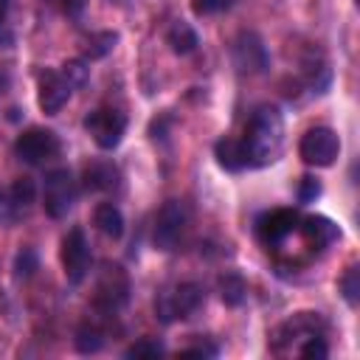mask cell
Wrapping results in <instances>:
<instances>
[{"instance_id":"obj_1","label":"cell","mask_w":360,"mask_h":360,"mask_svg":"<svg viewBox=\"0 0 360 360\" xmlns=\"http://www.w3.org/2000/svg\"><path fill=\"white\" fill-rule=\"evenodd\" d=\"M242 146H245V155H248V166L259 169V166L276 163L281 149H284V118H281V112L270 104L256 107L248 127H245Z\"/></svg>"},{"instance_id":"obj_2","label":"cell","mask_w":360,"mask_h":360,"mask_svg":"<svg viewBox=\"0 0 360 360\" xmlns=\"http://www.w3.org/2000/svg\"><path fill=\"white\" fill-rule=\"evenodd\" d=\"M205 304V290L197 281H183L172 290H163L155 298V312L163 323H172L177 318H191Z\"/></svg>"},{"instance_id":"obj_3","label":"cell","mask_w":360,"mask_h":360,"mask_svg":"<svg viewBox=\"0 0 360 360\" xmlns=\"http://www.w3.org/2000/svg\"><path fill=\"white\" fill-rule=\"evenodd\" d=\"M326 332V321L318 312H295L292 318H287L270 338V349L276 354H284L287 349H298L307 338L312 335H323Z\"/></svg>"},{"instance_id":"obj_4","label":"cell","mask_w":360,"mask_h":360,"mask_svg":"<svg viewBox=\"0 0 360 360\" xmlns=\"http://www.w3.org/2000/svg\"><path fill=\"white\" fill-rule=\"evenodd\" d=\"M129 298V276L124 267L118 264H104V270L96 278V292H93V304L96 309H101L104 315H115Z\"/></svg>"},{"instance_id":"obj_5","label":"cell","mask_w":360,"mask_h":360,"mask_svg":"<svg viewBox=\"0 0 360 360\" xmlns=\"http://www.w3.org/2000/svg\"><path fill=\"white\" fill-rule=\"evenodd\" d=\"M76 180L68 169H53L45 174V186H42V208L48 217L62 219L68 217V211L76 205Z\"/></svg>"},{"instance_id":"obj_6","label":"cell","mask_w":360,"mask_h":360,"mask_svg":"<svg viewBox=\"0 0 360 360\" xmlns=\"http://www.w3.org/2000/svg\"><path fill=\"white\" fill-rule=\"evenodd\" d=\"M84 129L96 141L98 149H115L127 132V115L115 107H98L84 115Z\"/></svg>"},{"instance_id":"obj_7","label":"cell","mask_w":360,"mask_h":360,"mask_svg":"<svg viewBox=\"0 0 360 360\" xmlns=\"http://www.w3.org/2000/svg\"><path fill=\"white\" fill-rule=\"evenodd\" d=\"M298 155L307 166H332L335 158L340 155V138L335 129L329 127H312L301 135V143H298Z\"/></svg>"},{"instance_id":"obj_8","label":"cell","mask_w":360,"mask_h":360,"mask_svg":"<svg viewBox=\"0 0 360 360\" xmlns=\"http://www.w3.org/2000/svg\"><path fill=\"white\" fill-rule=\"evenodd\" d=\"M186 222H188V211L180 200H169L158 217H155V225H152V245L158 250H174V245L180 242L183 231H186Z\"/></svg>"},{"instance_id":"obj_9","label":"cell","mask_w":360,"mask_h":360,"mask_svg":"<svg viewBox=\"0 0 360 360\" xmlns=\"http://www.w3.org/2000/svg\"><path fill=\"white\" fill-rule=\"evenodd\" d=\"M59 262L65 270V278L70 284H79L87 270H90V245L82 228H70L62 236V248H59Z\"/></svg>"},{"instance_id":"obj_10","label":"cell","mask_w":360,"mask_h":360,"mask_svg":"<svg viewBox=\"0 0 360 360\" xmlns=\"http://www.w3.org/2000/svg\"><path fill=\"white\" fill-rule=\"evenodd\" d=\"M14 152H17L20 160L37 166V163H45V160H51V158L59 155V138H56L53 129L31 127V129H25L22 135H17Z\"/></svg>"},{"instance_id":"obj_11","label":"cell","mask_w":360,"mask_h":360,"mask_svg":"<svg viewBox=\"0 0 360 360\" xmlns=\"http://www.w3.org/2000/svg\"><path fill=\"white\" fill-rule=\"evenodd\" d=\"M231 59H233V68H236L239 73H262V70H267V65H270L267 48H264V42H262V37L253 34V31H242V34L233 39Z\"/></svg>"},{"instance_id":"obj_12","label":"cell","mask_w":360,"mask_h":360,"mask_svg":"<svg viewBox=\"0 0 360 360\" xmlns=\"http://www.w3.org/2000/svg\"><path fill=\"white\" fill-rule=\"evenodd\" d=\"M37 82H39V90H37L39 110L48 112V115H56L68 104V98L73 93L70 82L62 76V70H39Z\"/></svg>"},{"instance_id":"obj_13","label":"cell","mask_w":360,"mask_h":360,"mask_svg":"<svg viewBox=\"0 0 360 360\" xmlns=\"http://www.w3.org/2000/svg\"><path fill=\"white\" fill-rule=\"evenodd\" d=\"M298 228V211L292 208H276V211H267L259 217L256 222V233L264 245H276L281 239H287L292 231Z\"/></svg>"},{"instance_id":"obj_14","label":"cell","mask_w":360,"mask_h":360,"mask_svg":"<svg viewBox=\"0 0 360 360\" xmlns=\"http://www.w3.org/2000/svg\"><path fill=\"white\" fill-rule=\"evenodd\" d=\"M82 186H84V191L115 194V191H121V172L112 160H93L82 172Z\"/></svg>"},{"instance_id":"obj_15","label":"cell","mask_w":360,"mask_h":360,"mask_svg":"<svg viewBox=\"0 0 360 360\" xmlns=\"http://www.w3.org/2000/svg\"><path fill=\"white\" fill-rule=\"evenodd\" d=\"M298 228H301L307 245H312V248H329L332 242L340 239V228L329 217H321V214H312V217L301 219Z\"/></svg>"},{"instance_id":"obj_16","label":"cell","mask_w":360,"mask_h":360,"mask_svg":"<svg viewBox=\"0 0 360 360\" xmlns=\"http://www.w3.org/2000/svg\"><path fill=\"white\" fill-rule=\"evenodd\" d=\"M214 155H217V163L225 172H242V169H248V155H245L242 138H219L217 146H214Z\"/></svg>"},{"instance_id":"obj_17","label":"cell","mask_w":360,"mask_h":360,"mask_svg":"<svg viewBox=\"0 0 360 360\" xmlns=\"http://www.w3.org/2000/svg\"><path fill=\"white\" fill-rule=\"evenodd\" d=\"M93 222L110 239H121L124 236V214H121V208L115 202H98L96 214H93Z\"/></svg>"},{"instance_id":"obj_18","label":"cell","mask_w":360,"mask_h":360,"mask_svg":"<svg viewBox=\"0 0 360 360\" xmlns=\"http://www.w3.org/2000/svg\"><path fill=\"white\" fill-rule=\"evenodd\" d=\"M166 42H169V48H172L177 56H188L191 51H197L200 37H197V31H194L188 22L177 20V22L166 31Z\"/></svg>"},{"instance_id":"obj_19","label":"cell","mask_w":360,"mask_h":360,"mask_svg":"<svg viewBox=\"0 0 360 360\" xmlns=\"http://www.w3.org/2000/svg\"><path fill=\"white\" fill-rule=\"evenodd\" d=\"M217 290H219V298L225 307H239L248 298V284L239 273H222L217 281Z\"/></svg>"},{"instance_id":"obj_20","label":"cell","mask_w":360,"mask_h":360,"mask_svg":"<svg viewBox=\"0 0 360 360\" xmlns=\"http://www.w3.org/2000/svg\"><path fill=\"white\" fill-rule=\"evenodd\" d=\"M115 42H118V34L115 31H96V34H90L87 42H84V59H101V56H107L115 48Z\"/></svg>"},{"instance_id":"obj_21","label":"cell","mask_w":360,"mask_h":360,"mask_svg":"<svg viewBox=\"0 0 360 360\" xmlns=\"http://www.w3.org/2000/svg\"><path fill=\"white\" fill-rule=\"evenodd\" d=\"M73 343H76V352H82V354H96V352L104 346V332H101L98 326H82V329L76 332Z\"/></svg>"},{"instance_id":"obj_22","label":"cell","mask_w":360,"mask_h":360,"mask_svg":"<svg viewBox=\"0 0 360 360\" xmlns=\"http://www.w3.org/2000/svg\"><path fill=\"white\" fill-rule=\"evenodd\" d=\"M160 354H163V343L158 338H141L127 349V357H135V360H155Z\"/></svg>"},{"instance_id":"obj_23","label":"cell","mask_w":360,"mask_h":360,"mask_svg":"<svg viewBox=\"0 0 360 360\" xmlns=\"http://www.w3.org/2000/svg\"><path fill=\"white\" fill-rule=\"evenodd\" d=\"M34 197H37V186H34V180H31V177H17L14 186H11V202L25 208V205L34 202Z\"/></svg>"},{"instance_id":"obj_24","label":"cell","mask_w":360,"mask_h":360,"mask_svg":"<svg viewBox=\"0 0 360 360\" xmlns=\"http://www.w3.org/2000/svg\"><path fill=\"white\" fill-rule=\"evenodd\" d=\"M338 287H340L343 298L354 307V304H357V298H360V270L352 264V267L343 273V278H340V284H338Z\"/></svg>"},{"instance_id":"obj_25","label":"cell","mask_w":360,"mask_h":360,"mask_svg":"<svg viewBox=\"0 0 360 360\" xmlns=\"http://www.w3.org/2000/svg\"><path fill=\"white\" fill-rule=\"evenodd\" d=\"M87 70H90V68H87V59H70V62L62 65V76L70 82L73 90L87 82Z\"/></svg>"},{"instance_id":"obj_26","label":"cell","mask_w":360,"mask_h":360,"mask_svg":"<svg viewBox=\"0 0 360 360\" xmlns=\"http://www.w3.org/2000/svg\"><path fill=\"white\" fill-rule=\"evenodd\" d=\"M37 267H39V259H37V253H34L31 248H22V250L14 256V276H17V278L34 276Z\"/></svg>"},{"instance_id":"obj_27","label":"cell","mask_w":360,"mask_h":360,"mask_svg":"<svg viewBox=\"0 0 360 360\" xmlns=\"http://www.w3.org/2000/svg\"><path fill=\"white\" fill-rule=\"evenodd\" d=\"M301 357H315V360H323L326 354H329V349H326V340H323V335H312V338H307L298 349H295Z\"/></svg>"},{"instance_id":"obj_28","label":"cell","mask_w":360,"mask_h":360,"mask_svg":"<svg viewBox=\"0 0 360 360\" xmlns=\"http://www.w3.org/2000/svg\"><path fill=\"white\" fill-rule=\"evenodd\" d=\"M318 194H321V180H315V177H301L298 200H301V202H312Z\"/></svg>"},{"instance_id":"obj_29","label":"cell","mask_w":360,"mask_h":360,"mask_svg":"<svg viewBox=\"0 0 360 360\" xmlns=\"http://www.w3.org/2000/svg\"><path fill=\"white\" fill-rule=\"evenodd\" d=\"M222 8H228V0H191V11L197 17H205V14H214Z\"/></svg>"},{"instance_id":"obj_30","label":"cell","mask_w":360,"mask_h":360,"mask_svg":"<svg viewBox=\"0 0 360 360\" xmlns=\"http://www.w3.org/2000/svg\"><path fill=\"white\" fill-rule=\"evenodd\" d=\"M214 354H217V346H205V343L177 352V357H214Z\"/></svg>"},{"instance_id":"obj_31","label":"cell","mask_w":360,"mask_h":360,"mask_svg":"<svg viewBox=\"0 0 360 360\" xmlns=\"http://www.w3.org/2000/svg\"><path fill=\"white\" fill-rule=\"evenodd\" d=\"M56 6L68 14V17H79L82 11H84V6H87V0H56Z\"/></svg>"},{"instance_id":"obj_32","label":"cell","mask_w":360,"mask_h":360,"mask_svg":"<svg viewBox=\"0 0 360 360\" xmlns=\"http://www.w3.org/2000/svg\"><path fill=\"white\" fill-rule=\"evenodd\" d=\"M6 14H8V0H0V25H3Z\"/></svg>"},{"instance_id":"obj_33","label":"cell","mask_w":360,"mask_h":360,"mask_svg":"<svg viewBox=\"0 0 360 360\" xmlns=\"http://www.w3.org/2000/svg\"><path fill=\"white\" fill-rule=\"evenodd\" d=\"M0 42H11V37H8L6 31H0Z\"/></svg>"}]
</instances>
